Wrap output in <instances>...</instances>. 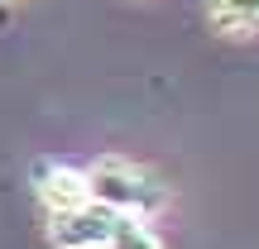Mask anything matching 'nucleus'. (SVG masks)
I'll use <instances>...</instances> for the list:
<instances>
[{
    "mask_svg": "<svg viewBox=\"0 0 259 249\" xmlns=\"http://www.w3.org/2000/svg\"><path fill=\"white\" fill-rule=\"evenodd\" d=\"M87 187H92V202L111 206L120 216H139V221H149L168 206V187L154 173L120 163V158H101L96 168H87Z\"/></svg>",
    "mask_w": 259,
    "mask_h": 249,
    "instance_id": "nucleus-1",
    "label": "nucleus"
},
{
    "mask_svg": "<svg viewBox=\"0 0 259 249\" xmlns=\"http://www.w3.org/2000/svg\"><path fill=\"white\" fill-rule=\"evenodd\" d=\"M115 225H120V211H111L101 202H82L72 211H53L48 240H53V249H101Z\"/></svg>",
    "mask_w": 259,
    "mask_h": 249,
    "instance_id": "nucleus-2",
    "label": "nucleus"
},
{
    "mask_svg": "<svg viewBox=\"0 0 259 249\" xmlns=\"http://www.w3.org/2000/svg\"><path fill=\"white\" fill-rule=\"evenodd\" d=\"M34 187L44 196L48 211H72V206L92 202V187H87L82 168H67V163H38L34 168Z\"/></svg>",
    "mask_w": 259,
    "mask_h": 249,
    "instance_id": "nucleus-3",
    "label": "nucleus"
},
{
    "mask_svg": "<svg viewBox=\"0 0 259 249\" xmlns=\"http://www.w3.org/2000/svg\"><path fill=\"white\" fill-rule=\"evenodd\" d=\"M211 24L221 34H254L259 29V0H211Z\"/></svg>",
    "mask_w": 259,
    "mask_h": 249,
    "instance_id": "nucleus-4",
    "label": "nucleus"
},
{
    "mask_svg": "<svg viewBox=\"0 0 259 249\" xmlns=\"http://www.w3.org/2000/svg\"><path fill=\"white\" fill-rule=\"evenodd\" d=\"M101 249H163V244H158V235L149 230L139 216H120V225L111 230V240Z\"/></svg>",
    "mask_w": 259,
    "mask_h": 249,
    "instance_id": "nucleus-5",
    "label": "nucleus"
},
{
    "mask_svg": "<svg viewBox=\"0 0 259 249\" xmlns=\"http://www.w3.org/2000/svg\"><path fill=\"white\" fill-rule=\"evenodd\" d=\"M10 5H15V0H0V19H5V15H10Z\"/></svg>",
    "mask_w": 259,
    "mask_h": 249,
    "instance_id": "nucleus-6",
    "label": "nucleus"
}]
</instances>
